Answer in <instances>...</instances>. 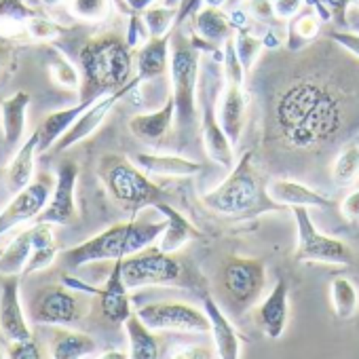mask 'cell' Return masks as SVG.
<instances>
[{
	"instance_id": "6da1fadb",
	"label": "cell",
	"mask_w": 359,
	"mask_h": 359,
	"mask_svg": "<svg viewBox=\"0 0 359 359\" xmlns=\"http://www.w3.org/2000/svg\"><path fill=\"white\" fill-rule=\"evenodd\" d=\"M281 135L296 148H311L336 135L342 125V108L336 95L319 81H296L275 106Z\"/></svg>"
},
{
	"instance_id": "7a4b0ae2",
	"label": "cell",
	"mask_w": 359,
	"mask_h": 359,
	"mask_svg": "<svg viewBox=\"0 0 359 359\" xmlns=\"http://www.w3.org/2000/svg\"><path fill=\"white\" fill-rule=\"evenodd\" d=\"M79 66L83 76L81 100L97 102L133 79V49L116 34H102L83 45Z\"/></svg>"
},
{
	"instance_id": "3957f363",
	"label": "cell",
	"mask_w": 359,
	"mask_h": 359,
	"mask_svg": "<svg viewBox=\"0 0 359 359\" xmlns=\"http://www.w3.org/2000/svg\"><path fill=\"white\" fill-rule=\"evenodd\" d=\"M167 220L158 222H146V220H129V222H118L100 235L66 250L62 254V260L66 262L68 269H79L91 262H102V260H118L125 256H131L148 245H152L165 231Z\"/></svg>"
},
{
	"instance_id": "277c9868",
	"label": "cell",
	"mask_w": 359,
	"mask_h": 359,
	"mask_svg": "<svg viewBox=\"0 0 359 359\" xmlns=\"http://www.w3.org/2000/svg\"><path fill=\"white\" fill-rule=\"evenodd\" d=\"M100 180L104 182L108 195L125 208L131 216L142 212L144 208H156L163 201H171L169 193L156 187L144 173L135 161H129L121 154H106L97 165Z\"/></svg>"
},
{
	"instance_id": "5b68a950",
	"label": "cell",
	"mask_w": 359,
	"mask_h": 359,
	"mask_svg": "<svg viewBox=\"0 0 359 359\" xmlns=\"http://www.w3.org/2000/svg\"><path fill=\"white\" fill-rule=\"evenodd\" d=\"M224 70L222 62L214 57H205V68L199 74V89H197V104H199V118H201V131H203V144L208 156L231 169L235 161V146L231 144L220 116H218V104L222 97V83Z\"/></svg>"
},
{
	"instance_id": "8992f818",
	"label": "cell",
	"mask_w": 359,
	"mask_h": 359,
	"mask_svg": "<svg viewBox=\"0 0 359 359\" xmlns=\"http://www.w3.org/2000/svg\"><path fill=\"white\" fill-rule=\"evenodd\" d=\"M199 49L191 43V36H184L180 28H173L171 36V64H169V79H171V93L175 97L177 114L175 123L180 127H193L197 123V89H199V74H201V57Z\"/></svg>"
},
{
	"instance_id": "52a82bcc",
	"label": "cell",
	"mask_w": 359,
	"mask_h": 359,
	"mask_svg": "<svg viewBox=\"0 0 359 359\" xmlns=\"http://www.w3.org/2000/svg\"><path fill=\"white\" fill-rule=\"evenodd\" d=\"M262 203L264 193L250 150L231 167V173L220 187L203 195V205L220 216H245L258 212Z\"/></svg>"
},
{
	"instance_id": "ba28073f",
	"label": "cell",
	"mask_w": 359,
	"mask_h": 359,
	"mask_svg": "<svg viewBox=\"0 0 359 359\" xmlns=\"http://www.w3.org/2000/svg\"><path fill=\"white\" fill-rule=\"evenodd\" d=\"M294 220H296V252L294 258L298 262H321V264H338L348 266L353 262L351 248L334 237H327L317 231V226L311 220L309 208L296 205L290 208Z\"/></svg>"
},
{
	"instance_id": "9c48e42d",
	"label": "cell",
	"mask_w": 359,
	"mask_h": 359,
	"mask_svg": "<svg viewBox=\"0 0 359 359\" xmlns=\"http://www.w3.org/2000/svg\"><path fill=\"white\" fill-rule=\"evenodd\" d=\"M121 264H123V279L129 290L177 283L184 271L173 254H167L161 248H152V245L121 258Z\"/></svg>"
},
{
	"instance_id": "30bf717a",
	"label": "cell",
	"mask_w": 359,
	"mask_h": 359,
	"mask_svg": "<svg viewBox=\"0 0 359 359\" xmlns=\"http://www.w3.org/2000/svg\"><path fill=\"white\" fill-rule=\"evenodd\" d=\"M135 313L154 332L212 334L208 313L187 302H152L140 306Z\"/></svg>"
},
{
	"instance_id": "8fae6325",
	"label": "cell",
	"mask_w": 359,
	"mask_h": 359,
	"mask_svg": "<svg viewBox=\"0 0 359 359\" xmlns=\"http://www.w3.org/2000/svg\"><path fill=\"white\" fill-rule=\"evenodd\" d=\"M222 283L226 294L239 306L254 304L266 285V266L254 258H229L222 271Z\"/></svg>"
},
{
	"instance_id": "7c38bea8",
	"label": "cell",
	"mask_w": 359,
	"mask_h": 359,
	"mask_svg": "<svg viewBox=\"0 0 359 359\" xmlns=\"http://www.w3.org/2000/svg\"><path fill=\"white\" fill-rule=\"evenodd\" d=\"M53 187H55V180L49 173H41L26 189L15 193L11 203L0 212V235L9 233L11 229L24 222H30V220L34 222V218L49 203Z\"/></svg>"
},
{
	"instance_id": "4fadbf2b",
	"label": "cell",
	"mask_w": 359,
	"mask_h": 359,
	"mask_svg": "<svg viewBox=\"0 0 359 359\" xmlns=\"http://www.w3.org/2000/svg\"><path fill=\"white\" fill-rule=\"evenodd\" d=\"M76 182H79V165L74 161H62L55 175V187L51 191L49 203L34 218V222L45 224H72L76 220Z\"/></svg>"
},
{
	"instance_id": "5bb4252c",
	"label": "cell",
	"mask_w": 359,
	"mask_h": 359,
	"mask_svg": "<svg viewBox=\"0 0 359 359\" xmlns=\"http://www.w3.org/2000/svg\"><path fill=\"white\" fill-rule=\"evenodd\" d=\"M30 319L43 325H74L81 319L79 300L64 285L39 290L30 300Z\"/></svg>"
},
{
	"instance_id": "9a60e30c",
	"label": "cell",
	"mask_w": 359,
	"mask_h": 359,
	"mask_svg": "<svg viewBox=\"0 0 359 359\" xmlns=\"http://www.w3.org/2000/svg\"><path fill=\"white\" fill-rule=\"evenodd\" d=\"M140 85H142V81H140L137 76H133L125 87H121V89H116V91H112V93L100 97L97 102H93V104L74 121V125L57 140V144H55L53 148H55L57 152H62V150H68V148L76 146L79 142L87 140L89 135H93V133L97 131V127L106 121L108 112H110L125 95H129V93H131L135 87H140Z\"/></svg>"
},
{
	"instance_id": "2e32d148",
	"label": "cell",
	"mask_w": 359,
	"mask_h": 359,
	"mask_svg": "<svg viewBox=\"0 0 359 359\" xmlns=\"http://www.w3.org/2000/svg\"><path fill=\"white\" fill-rule=\"evenodd\" d=\"M68 285L76 287V290H83V292H89V294H95L100 298V306H102V313L104 317L114 323V325H121L125 323V319L131 315V304H129V287L123 279V264H121V258L114 260L112 264V271L106 279V285L102 290L97 287H91L79 279H72V277H66L64 279Z\"/></svg>"
},
{
	"instance_id": "e0dca14e",
	"label": "cell",
	"mask_w": 359,
	"mask_h": 359,
	"mask_svg": "<svg viewBox=\"0 0 359 359\" xmlns=\"http://www.w3.org/2000/svg\"><path fill=\"white\" fill-rule=\"evenodd\" d=\"M20 277L22 275H5L0 283V332L7 340L32 338L20 300Z\"/></svg>"
},
{
	"instance_id": "ac0fdd59",
	"label": "cell",
	"mask_w": 359,
	"mask_h": 359,
	"mask_svg": "<svg viewBox=\"0 0 359 359\" xmlns=\"http://www.w3.org/2000/svg\"><path fill=\"white\" fill-rule=\"evenodd\" d=\"M256 323L266 338H281L290 319V287L285 279H279L273 292L256 309Z\"/></svg>"
},
{
	"instance_id": "d6986e66",
	"label": "cell",
	"mask_w": 359,
	"mask_h": 359,
	"mask_svg": "<svg viewBox=\"0 0 359 359\" xmlns=\"http://www.w3.org/2000/svg\"><path fill=\"white\" fill-rule=\"evenodd\" d=\"M39 15L24 0H0V41L9 45L32 43V24Z\"/></svg>"
},
{
	"instance_id": "ffe728a7",
	"label": "cell",
	"mask_w": 359,
	"mask_h": 359,
	"mask_svg": "<svg viewBox=\"0 0 359 359\" xmlns=\"http://www.w3.org/2000/svg\"><path fill=\"white\" fill-rule=\"evenodd\" d=\"M171 36L173 30L165 36H150L144 45H140L133 51V64H135V76L146 83L152 79H158L169 72L171 64Z\"/></svg>"
},
{
	"instance_id": "44dd1931",
	"label": "cell",
	"mask_w": 359,
	"mask_h": 359,
	"mask_svg": "<svg viewBox=\"0 0 359 359\" xmlns=\"http://www.w3.org/2000/svg\"><path fill=\"white\" fill-rule=\"evenodd\" d=\"M266 195H269V199H273L281 208L302 205V208L332 210L336 205L327 195L317 193L315 189H311L306 184H300V182H294V180H287V177L273 180V182L266 187Z\"/></svg>"
},
{
	"instance_id": "7402d4cb",
	"label": "cell",
	"mask_w": 359,
	"mask_h": 359,
	"mask_svg": "<svg viewBox=\"0 0 359 359\" xmlns=\"http://www.w3.org/2000/svg\"><path fill=\"white\" fill-rule=\"evenodd\" d=\"M245 112H248V95L243 91V83L224 81V91H222V97L218 104V116H220V123L235 148L239 146V140L243 133Z\"/></svg>"
},
{
	"instance_id": "603a6c76",
	"label": "cell",
	"mask_w": 359,
	"mask_h": 359,
	"mask_svg": "<svg viewBox=\"0 0 359 359\" xmlns=\"http://www.w3.org/2000/svg\"><path fill=\"white\" fill-rule=\"evenodd\" d=\"M203 311L210 317L212 338H214V344H216V355L220 359H237L241 355L239 334H237L235 325L231 323V319L224 315V311L218 306L214 296L208 294V292L203 294Z\"/></svg>"
},
{
	"instance_id": "cb8c5ba5",
	"label": "cell",
	"mask_w": 359,
	"mask_h": 359,
	"mask_svg": "<svg viewBox=\"0 0 359 359\" xmlns=\"http://www.w3.org/2000/svg\"><path fill=\"white\" fill-rule=\"evenodd\" d=\"M175 114H177L175 97L173 93H169L158 110L148 114H135L129 121V131L146 144H156L169 133L171 125L175 123Z\"/></svg>"
},
{
	"instance_id": "d4e9b609",
	"label": "cell",
	"mask_w": 359,
	"mask_h": 359,
	"mask_svg": "<svg viewBox=\"0 0 359 359\" xmlns=\"http://www.w3.org/2000/svg\"><path fill=\"white\" fill-rule=\"evenodd\" d=\"M30 102L32 97L28 91H18L0 102V125H3V142L7 150H15L24 140Z\"/></svg>"
},
{
	"instance_id": "484cf974",
	"label": "cell",
	"mask_w": 359,
	"mask_h": 359,
	"mask_svg": "<svg viewBox=\"0 0 359 359\" xmlns=\"http://www.w3.org/2000/svg\"><path fill=\"white\" fill-rule=\"evenodd\" d=\"M165 220H167V226L163 231V235L158 237V248L167 254H175L180 248H184L189 241H195L201 237V233L195 229V224L184 218L182 214H180L171 203L163 201L154 208Z\"/></svg>"
},
{
	"instance_id": "4316f807",
	"label": "cell",
	"mask_w": 359,
	"mask_h": 359,
	"mask_svg": "<svg viewBox=\"0 0 359 359\" xmlns=\"http://www.w3.org/2000/svg\"><path fill=\"white\" fill-rule=\"evenodd\" d=\"M135 165H140L146 173L161 175V177H191L203 171V165L177 154H150L142 152L135 158Z\"/></svg>"
},
{
	"instance_id": "83f0119b",
	"label": "cell",
	"mask_w": 359,
	"mask_h": 359,
	"mask_svg": "<svg viewBox=\"0 0 359 359\" xmlns=\"http://www.w3.org/2000/svg\"><path fill=\"white\" fill-rule=\"evenodd\" d=\"M191 20H193V32H197L199 36H203L214 45L224 47V43L235 34V28L229 20V11L222 7L201 5V9Z\"/></svg>"
},
{
	"instance_id": "f1b7e54d",
	"label": "cell",
	"mask_w": 359,
	"mask_h": 359,
	"mask_svg": "<svg viewBox=\"0 0 359 359\" xmlns=\"http://www.w3.org/2000/svg\"><path fill=\"white\" fill-rule=\"evenodd\" d=\"M91 100H81L76 106L64 108V110H55L51 112L41 125H39V152H45L49 148H53L57 144V140L74 125V121L91 106Z\"/></svg>"
},
{
	"instance_id": "f546056e",
	"label": "cell",
	"mask_w": 359,
	"mask_h": 359,
	"mask_svg": "<svg viewBox=\"0 0 359 359\" xmlns=\"http://www.w3.org/2000/svg\"><path fill=\"white\" fill-rule=\"evenodd\" d=\"M39 152V131H34L22 146L15 150V158L7 169V187L15 195L26 189L34 180V158Z\"/></svg>"
},
{
	"instance_id": "4dcf8cb0",
	"label": "cell",
	"mask_w": 359,
	"mask_h": 359,
	"mask_svg": "<svg viewBox=\"0 0 359 359\" xmlns=\"http://www.w3.org/2000/svg\"><path fill=\"white\" fill-rule=\"evenodd\" d=\"M95 351H97V342L89 334L66 330V325H60V330L51 338L53 359H81V357H89Z\"/></svg>"
},
{
	"instance_id": "1f68e13d",
	"label": "cell",
	"mask_w": 359,
	"mask_h": 359,
	"mask_svg": "<svg viewBox=\"0 0 359 359\" xmlns=\"http://www.w3.org/2000/svg\"><path fill=\"white\" fill-rule=\"evenodd\" d=\"M125 332L129 338V357L131 359H156L161 357L154 330H150L137 313H131L125 319Z\"/></svg>"
},
{
	"instance_id": "d6a6232c",
	"label": "cell",
	"mask_w": 359,
	"mask_h": 359,
	"mask_svg": "<svg viewBox=\"0 0 359 359\" xmlns=\"http://www.w3.org/2000/svg\"><path fill=\"white\" fill-rule=\"evenodd\" d=\"M51 226L53 224L34 222V226H32V254L28 258L24 275H32V273L43 271V269H47V266H51L55 262L57 245H55Z\"/></svg>"
},
{
	"instance_id": "836d02e7",
	"label": "cell",
	"mask_w": 359,
	"mask_h": 359,
	"mask_svg": "<svg viewBox=\"0 0 359 359\" xmlns=\"http://www.w3.org/2000/svg\"><path fill=\"white\" fill-rule=\"evenodd\" d=\"M321 26H323V20L319 18V13L311 5H306L296 18L290 20V32H287L285 47L290 51L304 49L311 41H315L319 36Z\"/></svg>"
},
{
	"instance_id": "e575fe53",
	"label": "cell",
	"mask_w": 359,
	"mask_h": 359,
	"mask_svg": "<svg viewBox=\"0 0 359 359\" xmlns=\"http://www.w3.org/2000/svg\"><path fill=\"white\" fill-rule=\"evenodd\" d=\"M45 49H47L45 64H47V70H49V76L53 79V83L68 91H81V85H83L81 70L57 49H53V47H45Z\"/></svg>"
},
{
	"instance_id": "d590c367",
	"label": "cell",
	"mask_w": 359,
	"mask_h": 359,
	"mask_svg": "<svg viewBox=\"0 0 359 359\" xmlns=\"http://www.w3.org/2000/svg\"><path fill=\"white\" fill-rule=\"evenodd\" d=\"M330 300H332V309L334 315L340 321H348L355 317L357 309H359V292L355 287V283L346 277H334L330 283Z\"/></svg>"
},
{
	"instance_id": "8d00e7d4",
	"label": "cell",
	"mask_w": 359,
	"mask_h": 359,
	"mask_svg": "<svg viewBox=\"0 0 359 359\" xmlns=\"http://www.w3.org/2000/svg\"><path fill=\"white\" fill-rule=\"evenodd\" d=\"M30 254H32V229L18 235V239L5 252H0V273L24 275Z\"/></svg>"
},
{
	"instance_id": "74e56055",
	"label": "cell",
	"mask_w": 359,
	"mask_h": 359,
	"mask_svg": "<svg viewBox=\"0 0 359 359\" xmlns=\"http://www.w3.org/2000/svg\"><path fill=\"white\" fill-rule=\"evenodd\" d=\"M359 180V144H344L332 163V182L340 189Z\"/></svg>"
},
{
	"instance_id": "f35d334b",
	"label": "cell",
	"mask_w": 359,
	"mask_h": 359,
	"mask_svg": "<svg viewBox=\"0 0 359 359\" xmlns=\"http://www.w3.org/2000/svg\"><path fill=\"white\" fill-rule=\"evenodd\" d=\"M146 28L150 36H165L175 28L177 20V7H167V5H152L142 13Z\"/></svg>"
},
{
	"instance_id": "ab89813d",
	"label": "cell",
	"mask_w": 359,
	"mask_h": 359,
	"mask_svg": "<svg viewBox=\"0 0 359 359\" xmlns=\"http://www.w3.org/2000/svg\"><path fill=\"white\" fill-rule=\"evenodd\" d=\"M68 11L83 22H104L112 11V0H68Z\"/></svg>"
},
{
	"instance_id": "60d3db41",
	"label": "cell",
	"mask_w": 359,
	"mask_h": 359,
	"mask_svg": "<svg viewBox=\"0 0 359 359\" xmlns=\"http://www.w3.org/2000/svg\"><path fill=\"white\" fill-rule=\"evenodd\" d=\"M233 41H235V49H237V55L245 68V72H250L256 64V60L260 57L262 49H264V43L260 36H254L250 34V30H237L233 34Z\"/></svg>"
},
{
	"instance_id": "b9f144b4",
	"label": "cell",
	"mask_w": 359,
	"mask_h": 359,
	"mask_svg": "<svg viewBox=\"0 0 359 359\" xmlns=\"http://www.w3.org/2000/svg\"><path fill=\"white\" fill-rule=\"evenodd\" d=\"M148 39H150V32H148V28H146V22H144L142 13L129 11V26H127V36H125L127 45L135 51V49H137L140 45H144Z\"/></svg>"
},
{
	"instance_id": "7bdbcfd3",
	"label": "cell",
	"mask_w": 359,
	"mask_h": 359,
	"mask_svg": "<svg viewBox=\"0 0 359 359\" xmlns=\"http://www.w3.org/2000/svg\"><path fill=\"white\" fill-rule=\"evenodd\" d=\"M327 39L334 41L340 49L348 51L351 55H355L359 60V32L357 30H348V28H334L327 32Z\"/></svg>"
},
{
	"instance_id": "ee69618b",
	"label": "cell",
	"mask_w": 359,
	"mask_h": 359,
	"mask_svg": "<svg viewBox=\"0 0 359 359\" xmlns=\"http://www.w3.org/2000/svg\"><path fill=\"white\" fill-rule=\"evenodd\" d=\"M7 357H11V359H41L43 353L39 351V344L34 342V338H28V340H11V344L7 348Z\"/></svg>"
},
{
	"instance_id": "f6af8a7d",
	"label": "cell",
	"mask_w": 359,
	"mask_h": 359,
	"mask_svg": "<svg viewBox=\"0 0 359 359\" xmlns=\"http://www.w3.org/2000/svg\"><path fill=\"white\" fill-rule=\"evenodd\" d=\"M321 3L330 9L336 28H348V9L353 7V0H321Z\"/></svg>"
},
{
	"instance_id": "bcb514c9",
	"label": "cell",
	"mask_w": 359,
	"mask_h": 359,
	"mask_svg": "<svg viewBox=\"0 0 359 359\" xmlns=\"http://www.w3.org/2000/svg\"><path fill=\"white\" fill-rule=\"evenodd\" d=\"M304 5H306V0H273L275 18L281 22H290L304 9Z\"/></svg>"
},
{
	"instance_id": "7dc6e473",
	"label": "cell",
	"mask_w": 359,
	"mask_h": 359,
	"mask_svg": "<svg viewBox=\"0 0 359 359\" xmlns=\"http://www.w3.org/2000/svg\"><path fill=\"white\" fill-rule=\"evenodd\" d=\"M340 214L344 216V220L348 222H359V189L351 191L338 205Z\"/></svg>"
},
{
	"instance_id": "c3c4849f",
	"label": "cell",
	"mask_w": 359,
	"mask_h": 359,
	"mask_svg": "<svg viewBox=\"0 0 359 359\" xmlns=\"http://www.w3.org/2000/svg\"><path fill=\"white\" fill-rule=\"evenodd\" d=\"M250 11L256 20L260 22H275V9H273V0H250Z\"/></svg>"
},
{
	"instance_id": "681fc988",
	"label": "cell",
	"mask_w": 359,
	"mask_h": 359,
	"mask_svg": "<svg viewBox=\"0 0 359 359\" xmlns=\"http://www.w3.org/2000/svg\"><path fill=\"white\" fill-rule=\"evenodd\" d=\"M229 20H231V24H233L235 32H237V30H250V26H252V18H250L241 7L231 9V11H229Z\"/></svg>"
},
{
	"instance_id": "f907efd6",
	"label": "cell",
	"mask_w": 359,
	"mask_h": 359,
	"mask_svg": "<svg viewBox=\"0 0 359 359\" xmlns=\"http://www.w3.org/2000/svg\"><path fill=\"white\" fill-rule=\"evenodd\" d=\"M169 357H199V359H210L214 357V353L208 348V346H187L182 351H175V353H169Z\"/></svg>"
},
{
	"instance_id": "816d5d0a",
	"label": "cell",
	"mask_w": 359,
	"mask_h": 359,
	"mask_svg": "<svg viewBox=\"0 0 359 359\" xmlns=\"http://www.w3.org/2000/svg\"><path fill=\"white\" fill-rule=\"evenodd\" d=\"M156 3H158V0H125V5L129 7V11H137V13H144L146 9H150Z\"/></svg>"
},
{
	"instance_id": "f5cc1de1",
	"label": "cell",
	"mask_w": 359,
	"mask_h": 359,
	"mask_svg": "<svg viewBox=\"0 0 359 359\" xmlns=\"http://www.w3.org/2000/svg\"><path fill=\"white\" fill-rule=\"evenodd\" d=\"M262 43H264V49H277L281 45V39H279V32H275L273 28L266 30V34L262 36Z\"/></svg>"
},
{
	"instance_id": "db71d44e",
	"label": "cell",
	"mask_w": 359,
	"mask_h": 359,
	"mask_svg": "<svg viewBox=\"0 0 359 359\" xmlns=\"http://www.w3.org/2000/svg\"><path fill=\"white\" fill-rule=\"evenodd\" d=\"M9 57H11V47H9V43H3V41H0V72H3V68H5V64H7Z\"/></svg>"
},
{
	"instance_id": "11a10c76",
	"label": "cell",
	"mask_w": 359,
	"mask_h": 359,
	"mask_svg": "<svg viewBox=\"0 0 359 359\" xmlns=\"http://www.w3.org/2000/svg\"><path fill=\"white\" fill-rule=\"evenodd\" d=\"M348 28L359 32V9L357 7L348 9Z\"/></svg>"
},
{
	"instance_id": "9f6ffc18",
	"label": "cell",
	"mask_w": 359,
	"mask_h": 359,
	"mask_svg": "<svg viewBox=\"0 0 359 359\" xmlns=\"http://www.w3.org/2000/svg\"><path fill=\"white\" fill-rule=\"evenodd\" d=\"M241 3H245V0H226L224 9H226V11H231V9H235V7H241Z\"/></svg>"
},
{
	"instance_id": "6f0895ef",
	"label": "cell",
	"mask_w": 359,
	"mask_h": 359,
	"mask_svg": "<svg viewBox=\"0 0 359 359\" xmlns=\"http://www.w3.org/2000/svg\"><path fill=\"white\" fill-rule=\"evenodd\" d=\"M203 5H210V7H222L226 5V0H203Z\"/></svg>"
},
{
	"instance_id": "680465c9",
	"label": "cell",
	"mask_w": 359,
	"mask_h": 359,
	"mask_svg": "<svg viewBox=\"0 0 359 359\" xmlns=\"http://www.w3.org/2000/svg\"><path fill=\"white\" fill-rule=\"evenodd\" d=\"M41 3H43L45 7H57V5H62V3H68V0H41Z\"/></svg>"
},
{
	"instance_id": "91938a15",
	"label": "cell",
	"mask_w": 359,
	"mask_h": 359,
	"mask_svg": "<svg viewBox=\"0 0 359 359\" xmlns=\"http://www.w3.org/2000/svg\"><path fill=\"white\" fill-rule=\"evenodd\" d=\"M163 5H167V7H177V5H180V0H163Z\"/></svg>"
},
{
	"instance_id": "94428289",
	"label": "cell",
	"mask_w": 359,
	"mask_h": 359,
	"mask_svg": "<svg viewBox=\"0 0 359 359\" xmlns=\"http://www.w3.org/2000/svg\"><path fill=\"white\" fill-rule=\"evenodd\" d=\"M353 7H357V9H359V0H353Z\"/></svg>"
}]
</instances>
